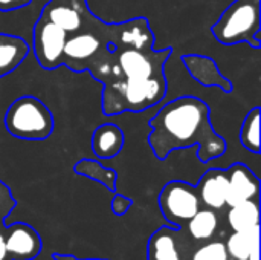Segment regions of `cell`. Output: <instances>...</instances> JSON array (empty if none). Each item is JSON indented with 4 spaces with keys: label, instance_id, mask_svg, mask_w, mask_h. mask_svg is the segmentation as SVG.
<instances>
[{
    "label": "cell",
    "instance_id": "cell-1",
    "mask_svg": "<svg viewBox=\"0 0 261 260\" xmlns=\"http://www.w3.org/2000/svg\"><path fill=\"white\" fill-rule=\"evenodd\" d=\"M148 144L154 156L167 159L174 150L199 146L197 158L208 164L226 152V141L213 129L210 120V106L197 97H179L150 120Z\"/></svg>",
    "mask_w": 261,
    "mask_h": 260
},
{
    "label": "cell",
    "instance_id": "cell-2",
    "mask_svg": "<svg viewBox=\"0 0 261 260\" xmlns=\"http://www.w3.org/2000/svg\"><path fill=\"white\" fill-rule=\"evenodd\" d=\"M260 15V0H236L211 26V32L223 44L246 41L258 49L261 46L258 40Z\"/></svg>",
    "mask_w": 261,
    "mask_h": 260
},
{
    "label": "cell",
    "instance_id": "cell-3",
    "mask_svg": "<svg viewBox=\"0 0 261 260\" xmlns=\"http://www.w3.org/2000/svg\"><path fill=\"white\" fill-rule=\"evenodd\" d=\"M5 127L14 138L43 141L49 138L54 130V116L43 101L24 95L12 101L8 107Z\"/></svg>",
    "mask_w": 261,
    "mask_h": 260
},
{
    "label": "cell",
    "instance_id": "cell-4",
    "mask_svg": "<svg viewBox=\"0 0 261 260\" xmlns=\"http://www.w3.org/2000/svg\"><path fill=\"white\" fill-rule=\"evenodd\" d=\"M159 208L173 227L182 228L200 210V198L194 185L171 181L159 195Z\"/></svg>",
    "mask_w": 261,
    "mask_h": 260
},
{
    "label": "cell",
    "instance_id": "cell-5",
    "mask_svg": "<svg viewBox=\"0 0 261 260\" xmlns=\"http://www.w3.org/2000/svg\"><path fill=\"white\" fill-rule=\"evenodd\" d=\"M67 32L41 15L34 26V54L43 69H57L64 60Z\"/></svg>",
    "mask_w": 261,
    "mask_h": 260
},
{
    "label": "cell",
    "instance_id": "cell-6",
    "mask_svg": "<svg viewBox=\"0 0 261 260\" xmlns=\"http://www.w3.org/2000/svg\"><path fill=\"white\" fill-rule=\"evenodd\" d=\"M0 236L11 260H34L43 250L40 234L23 222L6 225Z\"/></svg>",
    "mask_w": 261,
    "mask_h": 260
},
{
    "label": "cell",
    "instance_id": "cell-7",
    "mask_svg": "<svg viewBox=\"0 0 261 260\" xmlns=\"http://www.w3.org/2000/svg\"><path fill=\"white\" fill-rule=\"evenodd\" d=\"M226 175H228V192H226L228 207H234L249 199H258L260 179L248 166L242 162L232 164L226 170Z\"/></svg>",
    "mask_w": 261,
    "mask_h": 260
},
{
    "label": "cell",
    "instance_id": "cell-8",
    "mask_svg": "<svg viewBox=\"0 0 261 260\" xmlns=\"http://www.w3.org/2000/svg\"><path fill=\"white\" fill-rule=\"evenodd\" d=\"M86 9L84 0H49L41 15L70 34L81 29Z\"/></svg>",
    "mask_w": 261,
    "mask_h": 260
},
{
    "label": "cell",
    "instance_id": "cell-9",
    "mask_svg": "<svg viewBox=\"0 0 261 260\" xmlns=\"http://www.w3.org/2000/svg\"><path fill=\"white\" fill-rule=\"evenodd\" d=\"M197 195L200 202L211 210H222L226 205V192H228V175L226 170L211 169L199 181Z\"/></svg>",
    "mask_w": 261,
    "mask_h": 260
},
{
    "label": "cell",
    "instance_id": "cell-10",
    "mask_svg": "<svg viewBox=\"0 0 261 260\" xmlns=\"http://www.w3.org/2000/svg\"><path fill=\"white\" fill-rule=\"evenodd\" d=\"M124 132L113 123L99 126L92 135V150L99 159H112L124 147Z\"/></svg>",
    "mask_w": 261,
    "mask_h": 260
},
{
    "label": "cell",
    "instance_id": "cell-11",
    "mask_svg": "<svg viewBox=\"0 0 261 260\" xmlns=\"http://www.w3.org/2000/svg\"><path fill=\"white\" fill-rule=\"evenodd\" d=\"M99 48H101V41L95 34L80 32L72 37H67L66 44H64L63 63H66L67 66L73 61L78 64H84L86 61H89L90 58L95 57V54L99 51ZM81 67L83 66H80L78 72H81Z\"/></svg>",
    "mask_w": 261,
    "mask_h": 260
},
{
    "label": "cell",
    "instance_id": "cell-12",
    "mask_svg": "<svg viewBox=\"0 0 261 260\" xmlns=\"http://www.w3.org/2000/svg\"><path fill=\"white\" fill-rule=\"evenodd\" d=\"M28 43L15 35L0 34V78L17 69L28 55Z\"/></svg>",
    "mask_w": 261,
    "mask_h": 260
},
{
    "label": "cell",
    "instance_id": "cell-13",
    "mask_svg": "<svg viewBox=\"0 0 261 260\" xmlns=\"http://www.w3.org/2000/svg\"><path fill=\"white\" fill-rule=\"evenodd\" d=\"M228 222L232 231H248L260 225V207L258 199H249L229 207Z\"/></svg>",
    "mask_w": 261,
    "mask_h": 260
},
{
    "label": "cell",
    "instance_id": "cell-14",
    "mask_svg": "<svg viewBox=\"0 0 261 260\" xmlns=\"http://www.w3.org/2000/svg\"><path fill=\"white\" fill-rule=\"evenodd\" d=\"M147 256L148 260H182L173 238V231L168 228H159L150 238Z\"/></svg>",
    "mask_w": 261,
    "mask_h": 260
},
{
    "label": "cell",
    "instance_id": "cell-15",
    "mask_svg": "<svg viewBox=\"0 0 261 260\" xmlns=\"http://www.w3.org/2000/svg\"><path fill=\"white\" fill-rule=\"evenodd\" d=\"M255 245H260V225L248 231H234L226 242V251L234 260H248Z\"/></svg>",
    "mask_w": 261,
    "mask_h": 260
},
{
    "label": "cell",
    "instance_id": "cell-16",
    "mask_svg": "<svg viewBox=\"0 0 261 260\" xmlns=\"http://www.w3.org/2000/svg\"><path fill=\"white\" fill-rule=\"evenodd\" d=\"M184 61H185V66L188 67V70L191 72V75L197 81H200L202 84H205V86H211V84H217L219 86V83L214 80V77L219 78V80H223L222 75H220V70H219L217 64H216V61L211 60L210 57L185 55L184 57Z\"/></svg>",
    "mask_w": 261,
    "mask_h": 260
},
{
    "label": "cell",
    "instance_id": "cell-17",
    "mask_svg": "<svg viewBox=\"0 0 261 260\" xmlns=\"http://www.w3.org/2000/svg\"><path fill=\"white\" fill-rule=\"evenodd\" d=\"M188 231L196 241H208L217 230L219 221L214 210H199L188 222Z\"/></svg>",
    "mask_w": 261,
    "mask_h": 260
},
{
    "label": "cell",
    "instance_id": "cell-18",
    "mask_svg": "<svg viewBox=\"0 0 261 260\" xmlns=\"http://www.w3.org/2000/svg\"><path fill=\"white\" fill-rule=\"evenodd\" d=\"M260 107L249 110L240 130L242 146L252 153H260Z\"/></svg>",
    "mask_w": 261,
    "mask_h": 260
},
{
    "label": "cell",
    "instance_id": "cell-19",
    "mask_svg": "<svg viewBox=\"0 0 261 260\" xmlns=\"http://www.w3.org/2000/svg\"><path fill=\"white\" fill-rule=\"evenodd\" d=\"M75 172L84 176H89L98 182H102L109 190H115V182H116V173L113 170L101 167L98 162H90L87 159L81 161L80 164L75 166Z\"/></svg>",
    "mask_w": 261,
    "mask_h": 260
},
{
    "label": "cell",
    "instance_id": "cell-20",
    "mask_svg": "<svg viewBox=\"0 0 261 260\" xmlns=\"http://www.w3.org/2000/svg\"><path fill=\"white\" fill-rule=\"evenodd\" d=\"M193 260H229V254L223 242H210L194 253Z\"/></svg>",
    "mask_w": 261,
    "mask_h": 260
},
{
    "label": "cell",
    "instance_id": "cell-21",
    "mask_svg": "<svg viewBox=\"0 0 261 260\" xmlns=\"http://www.w3.org/2000/svg\"><path fill=\"white\" fill-rule=\"evenodd\" d=\"M15 205H17V202H15V199L12 198L9 187L5 185V184L0 181V233H2L3 228L6 227V225H5V221H6V218L9 216V213L14 210Z\"/></svg>",
    "mask_w": 261,
    "mask_h": 260
},
{
    "label": "cell",
    "instance_id": "cell-22",
    "mask_svg": "<svg viewBox=\"0 0 261 260\" xmlns=\"http://www.w3.org/2000/svg\"><path fill=\"white\" fill-rule=\"evenodd\" d=\"M130 205H132V202H130L127 198H124V196H116V198L113 199V202H112V211H113L115 215H118V216H122L124 213H127V210L130 208Z\"/></svg>",
    "mask_w": 261,
    "mask_h": 260
},
{
    "label": "cell",
    "instance_id": "cell-23",
    "mask_svg": "<svg viewBox=\"0 0 261 260\" xmlns=\"http://www.w3.org/2000/svg\"><path fill=\"white\" fill-rule=\"evenodd\" d=\"M31 0H0V9L2 11H9V9H17L24 5H28Z\"/></svg>",
    "mask_w": 261,
    "mask_h": 260
},
{
    "label": "cell",
    "instance_id": "cell-24",
    "mask_svg": "<svg viewBox=\"0 0 261 260\" xmlns=\"http://www.w3.org/2000/svg\"><path fill=\"white\" fill-rule=\"evenodd\" d=\"M0 260H11L8 251H6V247H5V242H3L2 236H0Z\"/></svg>",
    "mask_w": 261,
    "mask_h": 260
},
{
    "label": "cell",
    "instance_id": "cell-25",
    "mask_svg": "<svg viewBox=\"0 0 261 260\" xmlns=\"http://www.w3.org/2000/svg\"><path fill=\"white\" fill-rule=\"evenodd\" d=\"M54 259L55 260H81L70 256V254H54ZM87 260H102V259H87Z\"/></svg>",
    "mask_w": 261,
    "mask_h": 260
}]
</instances>
